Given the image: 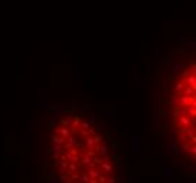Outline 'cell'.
Returning a JSON list of instances; mask_svg holds the SVG:
<instances>
[{
	"label": "cell",
	"mask_w": 196,
	"mask_h": 183,
	"mask_svg": "<svg viewBox=\"0 0 196 183\" xmlns=\"http://www.w3.org/2000/svg\"><path fill=\"white\" fill-rule=\"evenodd\" d=\"M50 108L44 183H124L119 141L95 114L74 104Z\"/></svg>",
	"instance_id": "1"
},
{
	"label": "cell",
	"mask_w": 196,
	"mask_h": 183,
	"mask_svg": "<svg viewBox=\"0 0 196 183\" xmlns=\"http://www.w3.org/2000/svg\"><path fill=\"white\" fill-rule=\"evenodd\" d=\"M195 59L188 63L168 61L159 86L165 92L164 110H158V126L166 135L165 148L175 164L188 175H195L196 159V73Z\"/></svg>",
	"instance_id": "2"
}]
</instances>
